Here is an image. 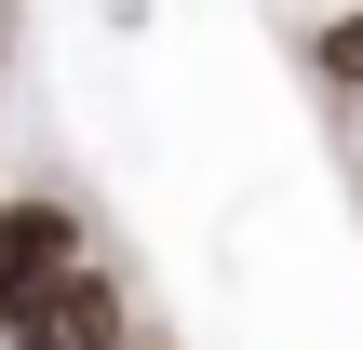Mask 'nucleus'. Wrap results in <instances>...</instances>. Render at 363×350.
I'll list each match as a JSON object with an SVG mask.
<instances>
[{
  "label": "nucleus",
  "mask_w": 363,
  "mask_h": 350,
  "mask_svg": "<svg viewBox=\"0 0 363 350\" xmlns=\"http://www.w3.org/2000/svg\"><path fill=\"white\" fill-rule=\"evenodd\" d=\"M323 81H363V13H337V27H323Z\"/></svg>",
  "instance_id": "obj_2"
},
{
  "label": "nucleus",
  "mask_w": 363,
  "mask_h": 350,
  "mask_svg": "<svg viewBox=\"0 0 363 350\" xmlns=\"http://www.w3.org/2000/svg\"><path fill=\"white\" fill-rule=\"evenodd\" d=\"M81 270H94V243H81V216H67V202H40V189H27V202H0V337H13V324H40Z\"/></svg>",
  "instance_id": "obj_1"
}]
</instances>
